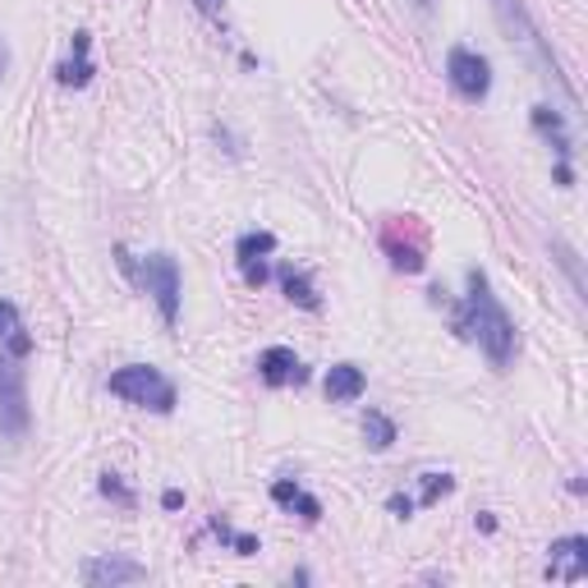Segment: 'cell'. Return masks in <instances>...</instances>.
<instances>
[{
    "mask_svg": "<svg viewBox=\"0 0 588 588\" xmlns=\"http://www.w3.org/2000/svg\"><path fill=\"white\" fill-rule=\"evenodd\" d=\"M455 331L464 340H478V350L487 354L492 368H506L515 354V322L478 267L470 271V295H464V308L455 313Z\"/></svg>",
    "mask_w": 588,
    "mask_h": 588,
    "instance_id": "6da1fadb",
    "label": "cell"
},
{
    "mask_svg": "<svg viewBox=\"0 0 588 588\" xmlns=\"http://www.w3.org/2000/svg\"><path fill=\"white\" fill-rule=\"evenodd\" d=\"M492 14H497L502 33L524 51V60H529V65L538 70V79H547V83L566 97V106H575V87H570L566 70H561V60L551 55V42L538 33V23H534L529 6H524V0H492Z\"/></svg>",
    "mask_w": 588,
    "mask_h": 588,
    "instance_id": "7a4b0ae2",
    "label": "cell"
},
{
    "mask_svg": "<svg viewBox=\"0 0 588 588\" xmlns=\"http://www.w3.org/2000/svg\"><path fill=\"white\" fill-rule=\"evenodd\" d=\"M111 395H120L125 405H138V410H157V414H171L175 410V382L162 373V368L152 363H130L120 368V373H111Z\"/></svg>",
    "mask_w": 588,
    "mask_h": 588,
    "instance_id": "3957f363",
    "label": "cell"
},
{
    "mask_svg": "<svg viewBox=\"0 0 588 588\" xmlns=\"http://www.w3.org/2000/svg\"><path fill=\"white\" fill-rule=\"evenodd\" d=\"M120 267H125L130 276H138V286L157 299V313H162V322L166 327H175L179 322V262L171 258V254H147L143 258V267L130 258V249H120Z\"/></svg>",
    "mask_w": 588,
    "mask_h": 588,
    "instance_id": "277c9868",
    "label": "cell"
},
{
    "mask_svg": "<svg viewBox=\"0 0 588 588\" xmlns=\"http://www.w3.org/2000/svg\"><path fill=\"white\" fill-rule=\"evenodd\" d=\"M28 423H33V410H28V378L19 359H0V437L19 442Z\"/></svg>",
    "mask_w": 588,
    "mask_h": 588,
    "instance_id": "5b68a950",
    "label": "cell"
},
{
    "mask_svg": "<svg viewBox=\"0 0 588 588\" xmlns=\"http://www.w3.org/2000/svg\"><path fill=\"white\" fill-rule=\"evenodd\" d=\"M446 74H451V87L460 92L464 102H483L487 92H492V65L478 51H470V47H451Z\"/></svg>",
    "mask_w": 588,
    "mask_h": 588,
    "instance_id": "8992f818",
    "label": "cell"
},
{
    "mask_svg": "<svg viewBox=\"0 0 588 588\" xmlns=\"http://www.w3.org/2000/svg\"><path fill=\"white\" fill-rule=\"evenodd\" d=\"M547 575L551 579H566V584H579L588 579V538H556L551 543V561H547Z\"/></svg>",
    "mask_w": 588,
    "mask_h": 588,
    "instance_id": "52a82bcc",
    "label": "cell"
},
{
    "mask_svg": "<svg viewBox=\"0 0 588 588\" xmlns=\"http://www.w3.org/2000/svg\"><path fill=\"white\" fill-rule=\"evenodd\" d=\"M235 254H239V271H244V281H249L254 290L267 281V254H276V235L271 230H249V235H239L235 244Z\"/></svg>",
    "mask_w": 588,
    "mask_h": 588,
    "instance_id": "ba28073f",
    "label": "cell"
},
{
    "mask_svg": "<svg viewBox=\"0 0 588 588\" xmlns=\"http://www.w3.org/2000/svg\"><path fill=\"white\" fill-rule=\"evenodd\" d=\"M79 575H83V584H143L147 566L125 561V556H92V561H83Z\"/></svg>",
    "mask_w": 588,
    "mask_h": 588,
    "instance_id": "9c48e42d",
    "label": "cell"
},
{
    "mask_svg": "<svg viewBox=\"0 0 588 588\" xmlns=\"http://www.w3.org/2000/svg\"><path fill=\"white\" fill-rule=\"evenodd\" d=\"M410 239H400V230H395V221L382 230V249L391 254V262L400 267V271H423V258H427V249H423V235H419V226L410 221V230H405Z\"/></svg>",
    "mask_w": 588,
    "mask_h": 588,
    "instance_id": "30bf717a",
    "label": "cell"
},
{
    "mask_svg": "<svg viewBox=\"0 0 588 588\" xmlns=\"http://www.w3.org/2000/svg\"><path fill=\"white\" fill-rule=\"evenodd\" d=\"M258 373H262L267 386H290V382H303V363H299L295 350L271 345V350H262V359H258Z\"/></svg>",
    "mask_w": 588,
    "mask_h": 588,
    "instance_id": "8fae6325",
    "label": "cell"
},
{
    "mask_svg": "<svg viewBox=\"0 0 588 588\" xmlns=\"http://www.w3.org/2000/svg\"><path fill=\"white\" fill-rule=\"evenodd\" d=\"M363 386H368V378H363L359 363H336L327 373V400L331 405H350V400L363 395Z\"/></svg>",
    "mask_w": 588,
    "mask_h": 588,
    "instance_id": "7c38bea8",
    "label": "cell"
},
{
    "mask_svg": "<svg viewBox=\"0 0 588 588\" xmlns=\"http://www.w3.org/2000/svg\"><path fill=\"white\" fill-rule=\"evenodd\" d=\"M271 502L286 506V510H299L303 519H322V502L308 497V492H303L295 478H276V483H271Z\"/></svg>",
    "mask_w": 588,
    "mask_h": 588,
    "instance_id": "4fadbf2b",
    "label": "cell"
},
{
    "mask_svg": "<svg viewBox=\"0 0 588 588\" xmlns=\"http://www.w3.org/2000/svg\"><path fill=\"white\" fill-rule=\"evenodd\" d=\"M87 47H92V38H87V33H74V55H70L65 65L55 70V79L65 83V87H83V83L92 79V60H87Z\"/></svg>",
    "mask_w": 588,
    "mask_h": 588,
    "instance_id": "5bb4252c",
    "label": "cell"
},
{
    "mask_svg": "<svg viewBox=\"0 0 588 588\" xmlns=\"http://www.w3.org/2000/svg\"><path fill=\"white\" fill-rule=\"evenodd\" d=\"M276 276H281V290H286V299H290V303L308 308V313H318V308H322V299H318L313 281H308L303 271H295V267H281V271H276Z\"/></svg>",
    "mask_w": 588,
    "mask_h": 588,
    "instance_id": "9a60e30c",
    "label": "cell"
},
{
    "mask_svg": "<svg viewBox=\"0 0 588 588\" xmlns=\"http://www.w3.org/2000/svg\"><path fill=\"white\" fill-rule=\"evenodd\" d=\"M534 125L551 138L556 147V157H561V166H570V138H566V125H561V115H556L551 106H534Z\"/></svg>",
    "mask_w": 588,
    "mask_h": 588,
    "instance_id": "2e32d148",
    "label": "cell"
},
{
    "mask_svg": "<svg viewBox=\"0 0 588 588\" xmlns=\"http://www.w3.org/2000/svg\"><path fill=\"white\" fill-rule=\"evenodd\" d=\"M363 437H368V446H373V451H391L395 423H391L386 414H378V410H368V414H363Z\"/></svg>",
    "mask_w": 588,
    "mask_h": 588,
    "instance_id": "e0dca14e",
    "label": "cell"
},
{
    "mask_svg": "<svg viewBox=\"0 0 588 588\" xmlns=\"http://www.w3.org/2000/svg\"><path fill=\"white\" fill-rule=\"evenodd\" d=\"M551 254H556V262H561V267H566V276H570V286H575V295L584 299V271H579V254L570 249V244H566V239H556V244H551Z\"/></svg>",
    "mask_w": 588,
    "mask_h": 588,
    "instance_id": "ac0fdd59",
    "label": "cell"
},
{
    "mask_svg": "<svg viewBox=\"0 0 588 588\" xmlns=\"http://www.w3.org/2000/svg\"><path fill=\"white\" fill-rule=\"evenodd\" d=\"M212 529H216V538H221V543H230V547H235L239 556H254V551H258V538H254V534H235V529H230V524H226L221 515L212 519Z\"/></svg>",
    "mask_w": 588,
    "mask_h": 588,
    "instance_id": "d6986e66",
    "label": "cell"
},
{
    "mask_svg": "<svg viewBox=\"0 0 588 588\" xmlns=\"http://www.w3.org/2000/svg\"><path fill=\"white\" fill-rule=\"evenodd\" d=\"M446 492H455V478H451V474H423V506L442 502Z\"/></svg>",
    "mask_w": 588,
    "mask_h": 588,
    "instance_id": "ffe728a7",
    "label": "cell"
},
{
    "mask_svg": "<svg viewBox=\"0 0 588 588\" xmlns=\"http://www.w3.org/2000/svg\"><path fill=\"white\" fill-rule=\"evenodd\" d=\"M102 492H106L111 502H120V506H134V492L120 483V474H102Z\"/></svg>",
    "mask_w": 588,
    "mask_h": 588,
    "instance_id": "44dd1931",
    "label": "cell"
},
{
    "mask_svg": "<svg viewBox=\"0 0 588 588\" xmlns=\"http://www.w3.org/2000/svg\"><path fill=\"white\" fill-rule=\"evenodd\" d=\"M19 327H23V322H19V308H14L10 299H0V340H10Z\"/></svg>",
    "mask_w": 588,
    "mask_h": 588,
    "instance_id": "7402d4cb",
    "label": "cell"
},
{
    "mask_svg": "<svg viewBox=\"0 0 588 588\" xmlns=\"http://www.w3.org/2000/svg\"><path fill=\"white\" fill-rule=\"evenodd\" d=\"M386 506H391L400 519H410V515H414V497H400V492H395V497H391Z\"/></svg>",
    "mask_w": 588,
    "mask_h": 588,
    "instance_id": "603a6c76",
    "label": "cell"
},
{
    "mask_svg": "<svg viewBox=\"0 0 588 588\" xmlns=\"http://www.w3.org/2000/svg\"><path fill=\"white\" fill-rule=\"evenodd\" d=\"M194 6H198V14H221L226 0H194Z\"/></svg>",
    "mask_w": 588,
    "mask_h": 588,
    "instance_id": "cb8c5ba5",
    "label": "cell"
},
{
    "mask_svg": "<svg viewBox=\"0 0 588 588\" xmlns=\"http://www.w3.org/2000/svg\"><path fill=\"white\" fill-rule=\"evenodd\" d=\"M162 506H166V510H179V506H184V497H179V492L171 487V492H166V497H162Z\"/></svg>",
    "mask_w": 588,
    "mask_h": 588,
    "instance_id": "d4e9b609",
    "label": "cell"
},
{
    "mask_svg": "<svg viewBox=\"0 0 588 588\" xmlns=\"http://www.w3.org/2000/svg\"><path fill=\"white\" fill-rule=\"evenodd\" d=\"M6 70H10V47L0 42V74H6Z\"/></svg>",
    "mask_w": 588,
    "mask_h": 588,
    "instance_id": "484cf974",
    "label": "cell"
},
{
    "mask_svg": "<svg viewBox=\"0 0 588 588\" xmlns=\"http://www.w3.org/2000/svg\"><path fill=\"white\" fill-rule=\"evenodd\" d=\"M419 6H432V0H419Z\"/></svg>",
    "mask_w": 588,
    "mask_h": 588,
    "instance_id": "4316f807",
    "label": "cell"
}]
</instances>
